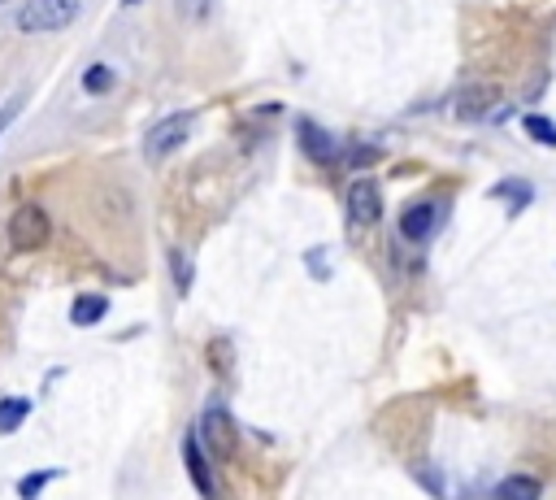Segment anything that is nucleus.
Segmentation results:
<instances>
[{
    "label": "nucleus",
    "mask_w": 556,
    "mask_h": 500,
    "mask_svg": "<svg viewBox=\"0 0 556 500\" xmlns=\"http://www.w3.org/2000/svg\"><path fill=\"white\" fill-rule=\"evenodd\" d=\"M496 500H539V479H530V474H509V479L496 487Z\"/></svg>",
    "instance_id": "10"
},
{
    "label": "nucleus",
    "mask_w": 556,
    "mask_h": 500,
    "mask_svg": "<svg viewBox=\"0 0 556 500\" xmlns=\"http://www.w3.org/2000/svg\"><path fill=\"white\" fill-rule=\"evenodd\" d=\"M200 444H205V453L213 457H235V422L226 418L222 405H209L205 418H200Z\"/></svg>",
    "instance_id": "4"
},
{
    "label": "nucleus",
    "mask_w": 556,
    "mask_h": 500,
    "mask_svg": "<svg viewBox=\"0 0 556 500\" xmlns=\"http://www.w3.org/2000/svg\"><path fill=\"white\" fill-rule=\"evenodd\" d=\"M192 127H196L192 114H170V118H161L157 127L144 135V157H148V161H166V157H174V153H179V148L187 144Z\"/></svg>",
    "instance_id": "3"
},
{
    "label": "nucleus",
    "mask_w": 556,
    "mask_h": 500,
    "mask_svg": "<svg viewBox=\"0 0 556 500\" xmlns=\"http://www.w3.org/2000/svg\"><path fill=\"white\" fill-rule=\"evenodd\" d=\"M522 127H526V135H530V140H535V144H543V148H556V122H552V118H543V114H530V118L522 122Z\"/></svg>",
    "instance_id": "14"
},
{
    "label": "nucleus",
    "mask_w": 556,
    "mask_h": 500,
    "mask_svg": "<svg viewBox=\"0 0 556 500\" xmlns=\"http://www.w3.org/2000/svg\"><path fill=\"white\" fill-rule=\"evenodd\" d=\"M83 87H87L92 96H105L109 87H113V70H109V66H92V70L83 74Z\"/></svg>",
    "instance_id": "17"
},
{
    "label": "nucleus",
    "mask_w": 556,
    "mask_h": 500,
    "mask_svg": "<svg viewBox=\"0 0 556 500\" xmlns=\"http://www.w3.org/2000/svg\"><path fill=\"white\" fill-rule=\"evenodd\" d=\"M348 218L357 222V227H374V222L383 218V192H378V183H370V179L352 183V192H348Z\"/></svg>",
    "instance_id": "6"
},
{
    "label": "nucleus",
    "mask_w": 556,
    "mask_h": 500,
    "mask_svg": "<svg viewBox=\"0 0 556 500\" xmlns=\"http://www.w3.org/2000/svg\"><path fill=\"white\" fill-rule=\"evenodd\" d=\"M296 140H300V153H305L309 161H318V166L335 161V153H339V144L318 127V122H300V127H296Z\"/></svg>",
    "instance_id": "7"
},
{
    "label": "nucleus",
    "mask_w": 556,
    "mask_h": 500,
    "mask_svg": "<svg viewBox=\"0 0 556 500\" xmlns=\"http://www.w3.org/2000/svg\"><path fill=\"white\" fill-rule=\"evenodd\" d=\"M174 9H179V18H183V22L200 27V22H209V18H213L218 0H174Z\"/></svg>",
    "instance_id": "13"
},
{
    "label": "nucleus",
    "mask_w": 556,
    "mask_h": 500,
    "mask_svg": "<svg viewBox=\"0 0 556 500\" xmlns=\"http://www.w3.org/2000/svg\"><path fill=\"white\" fill-rule=\"evenodd\" d=\"M400 231H404V240L422 244L426 235L435 231V205H413V209H404V218H400Z\"/></svg>",
    "instance_id": "8"
},
{
    "label": "nucleus",
    "mask_w": 556,
    "mask_h": 500,
    "mask_svg": "<svg viewBox=\"0 0 556 500\" xmlns=\"http://www.w3.org/2000/svg\"><path fill=\"white\" fill-rule=\"evenodd\" d=\"M109 314V300L105 296H79V300H74V305H70V322H74V327H96V322L100 318H105Z\"/></svg>",
    "instance_id": "9"
},
{
    "label": "nucleus",
    "mask_w": 556,
    "mask_h": 500,
    "mask_svg": "<svg viewBox=\"0 0 556 500\" xmlns=\"http://www.w3.org/2000/svg\"><path fill=\"white\" fill-rule=\"evenodd\" d=\"M22 109H27V96H9L5 100V105H0V140H5V135H9V127H14V122H18V114H22Z\"/></svg>",
    "instance_id": "16"
},
{
    "label": "nucleus",
    "mask_w": 556,
    "mask_h": 500,
    "mask_svg": "<svg viewBox=\"0 0 556 500\" xmlns=\"http://www.w3.org/2000/svg\"><path fill=\"white\" fill-rule=\"evenodd\" d=\"M0 5H5V0H0Z\"/></svg>",
    "instance_id": "21"
},
{
    "label": "nucleus",
    "mask_w": 556,
    "mask_h": 500,
    "mask_svg": "<svg viewBox=\"0 0 556 500\" xmlns=\"http://www.w3.org/2000/svg\"><path fill=\"white\" fill-rule=\"evenodd\" d=\"M122 5H139V0H122Z\"/></svg>",
    "instance_id": "20"
},
{
    "label": "nucleus",
    "mask_w": 556,
    "mask_h": 500,
    "mask_svg": "<svg viewBox=\"0 0 556 500\" xmlns=\"http://www.w3.org/2000/svg\"><path fill=\"white\" fill-rule=\"evenodd\" d=\"M491 196H500V200H504V196H509V200H513V205H517V209H522V205H526V200H530V183H526V179H509V183H496V187H491Z\"/></svg>",
    "instance_id": "15"
},
{
    "label": "nucleus",
    "mask_w": 556,
    "mask_h": 500,
    "mask_svg": "<svg viewBox=\"0 0 556 500\" xmlns=\"http://www.w3.org/2000/svg\"><path fill=\"white\" fill-rule=\"evenodd\" d=\"M183 466H187V474H192V483L200 487V496H205V500H218V483H213L205 444H200L196 431H187V440H183Z\"/></svg>",
    "instance_id": "5"
},
{
    "label": "nucleus",
    "mask_w": 556,
    "mask_h": 500,
    "mask_svg": "<svg viewBox=\"0 0 556 500\" xmlns=\"http://www.w3.org/2000/svg\"><path fill=\"white\" fill-rule=\"evenodd\" d=\"M57 474H61V470H35L31 479H22V487H18V496H22V500H35V496L44 492V483H53Z\"/></svg>",
    "instance_id": "18"
},
{
    "label": "nucleus",
    "mask_w": 556,
    "mask_h": 500,
    "mask_svg": "<svg viewBox=\"0 0 556 500\" xmlns=\"http://www.w3.org/2000/svg\"><path fill=\"white\" fill-rule=\"evenodd\" d=\"M83 14V5L79 0H27V5L18 9V18H14V27L22 35H44V31H66L74 27Z\"/></svg>",
    "instance_id": "1"
},
{
    "label": "nucleus",
    "mask_w": 556,
    "mask_h": 500,
    "mask_svg": "<svg viewBox=\"0 0 556 500\" xmlns=\"http://www.w3.org/2000/svg\"><path fill=\"white\" fill-rule=\"evenodd\" d=\"M491 96H496V92H487V87H470V92H461V100H457V114L461 118H483Z\"/></svg>",
    "instance_id": "12"
},
{
    "label": "nucleus",
    "mask_w": 556,
    "mask_h": 500,
    "mask_svg": "<svg viewBox=\"0 0 556 500\" xmlns=\"http://www.w3.org/2000/svg\"><path fill=\"white\" fill-rule=\"evenodd\" d=\"M170 266H174V279H179V292H187V287H192V274H187L183 253H170Z\"/></svg>",
    "instance_id": "19"
},
{
    "label": "nucleus",
    "mask_w": 556,
    "mask_h": 500,
    "mask_svg": "<svg viewBox=\"0 0 556 500\" xmlns=\"http://www.w3.org/2000/svg\"><path fill=\"white\" fill-rule=\"evenodd\" d=\"M27 414H31V400L5 396V400H0V435H14L22 422H27Z\"/></svg>",
    "instance_id": "11"
},
{
    "label": "nucleus",
    "mask_w": 556,
    "mask_h": 500,
    "mask_svg": "<svg viewBox=\"0 0 556 500\" xmlns=\"http://www.w3.org/2000/svg\"><path fill=\"white\" fill-rule=\"evenodd\" d=\"M48 235H53V222H48V214L40 205H18L14 218H9V244L18 248V253H40V248L48 244Z\"/></svg>",
    "instance_id": "2"
}]
</instances>
